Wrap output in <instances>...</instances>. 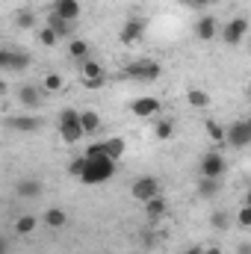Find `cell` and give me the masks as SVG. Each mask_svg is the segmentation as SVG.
Instances as JSON below:
<instances>
[{
  "instance_id": "6da1fadb",
  "label": "cell",
  "mask_w": 251,
  "mask_h": 254,
  "mask_svg": "<svg viewBox=\"0 0 251 254\" xmlns=\"http://www.w3.org/2000/svg\"><path fill=\"white\" fill-rule=\"evenodd\" d=\"M86 160H89V157H86ZM113 175H116V160H113V157H98V160H89V163H86V172H83L80 184L98 187V184H107Z\"/></svg>"
},
{
  "instance_id": "7a4b0ae2",
  "label": "cell",
  "mask_w": 251,
  "mask_h": 254,
  "mask_svg": "<svg viewBox=\"0 0 251 254\" xmlns=\"http://www.w3.org/2000/svg\"><path fill=\"white\" fill-rule=\"evenodd\" d=\"M60 136H63L65 145H77L83 136H86V130H83V122H80V113L77 110H71V107H65L63 113H60Z\"/></svg>"
},
{
  "instance_id": "3957f363",
  "label": "cell",
  "mask_w": 251,
  "mask_h": 254,
  "mask_svg": "<svg viewBox=\"0 0 251 254\" xmlns=\"http://www.w3.org/2000/svg\"><path fill=\"white\" fill-rule=\"evenodd\" d=\"M160 74H163L160 63H154V60H145V57H139V60H133V63L125 65V77H127V80L154 83V80H160Z\"/></svg>"
},
{
  "instance_id": "277c9868",
  "label": "cell",
  "mask_w": 251,
  "mask_h": 254,
  "mask_svg": "<svg viewBox=\"0 0 251 254\" xmlns=\"http://www.w3.org/2000/svg\"><path fill=\"white\" fill-rule=\"evenodd\" d=\"M45 89L42 86H33V83H21L18 92H15V101L21 104V110H39L45 104Z\"/></svg>"
},
{
  "instance_id": "5b68a950",
  "label": "cell",
  "mask_w": 251,
  "mask_h": 254,
  "mask_svg": "<svg viewBox=\"0 0 251 254\" xmlns=\"http://www.w3.org/2000/svg\"><path fill=\"white\" fill-rule=\"evenodd\" d=\"M225 172H228V160L222 157V151H207V154L201 157V178H216V181H222Z\"/></svg>"
},
{
  "instance_id": "8992f818",
  "label": "cell",
  "mask_w": 251,
  "mask_h": 254,
  "mask_svg": "<svg viewBox=\"0 0 251 254\" xmlns=\"http://www.w3.org/2000/svg\"><path fill=\"white\" fill-rule=\"evenodd\" d=\"M163 187H160V181L157 178H139V181H133L130 184V195L136 198V201H151V198H157V195H163Z\"/></svg>"
},
{
  "instance_id": "52a82bcc",
  "label": "cell",
  "mask_w": 251,
  "mask_h": 254,
  "mask_svg": "<svg viewBox=\"0 0 251 254\" xmlns=\"http://www.w3.org/2000/svg\"><path fill=\"white\" fill-rule=\"evenodd\" d=\"M246 33H249V21L243 18V15H237V18H231L225 27H222V42L225 45H240L243 39H246Z\"/></svg>"
},
{
  "instance_id": "ba28073f",
  "label": "cell",
  "mask_w": 251,
  "mask_h": 254,
  "mask_svg": "<svg viewBox=\"0 0 251 254\" xmlns=\"http://www.w3.org/2000/svg\"><path fill=\"white\" fill-rule=\"evenodd\" d=\"M225 145H231V148H246V145H251V119H246V122H234V125L228 127Z\"/></svg>"
},
{
  "instance_id": "9c48e42d",
  "label": "cell",
  "mask_w": 251,
  "mask_h": 254,
  "mask_svg": "<svg viewBox=\"0 0 251 254\" xmlns=\"http://www.w3.org/2000/svg\"><path fill=\"white\" fill-rule=\"evenodd\" d=\"M142 36H145V21H142V18H127L125 27H122V33H119L122 45H127V48L139 45V42H142Z\"/></svg>"
},
{
  "instance_id": "30bf717a",
  "label": "cell",
  "mask_w": 251,
  "mask_h": 254,
  "mask_svg": "<svg viewBox=\"0 0 251 254\" xmlns=\"http://www.w3.org/2000/svg\"><path fill=\"white\" fill-rule=\"evenodd\" d=\"M0 68L3 71H9V74H15V71H24V68H30V57L27 54H18V51H0Z\"/></svg>"
},
{
  "instance_id": "8fae6325",
  "label": "cell",
  "mask_w": 251,
  "mask_h": 254,
  "mask_svg": "<svg viewBox=\"0 0 251 254\" xmlns=\"http://www.w3.org/2000/svg\"><path fill=\"white\" fill-rule=\"evenodd\" d=\"M195 36H198L201 42H213L216 36H222V27H219V21H216L213 15H201V18L195 21Z\"/></svg>"
},
{
  "instance_id": "7c38bea8",
  "label": "cell",
  "mask_w": 251,
  "mask_h": 254,
  "mask_svg": "<svg viewBox=\"0 0 251 254\" xmlns=\"http://www.w3.org/2000/svg\"><path fill=\"white\" fill-rule=\"evenodd\" d=\"M6 127H12V130H18V133H36V130L45 127V122H42L39 116H27V113H21V116L6 119Z\"/></svg>"
},
{
  "instance_id": "4fadbf2b",
  "label": "cell",
  "mask_w": 251,
  "mask_h": 254,
  "mask_svg": "<svg viewBox=\"0 0 251 254\" xmlns=\"http://www.w3.org/2000/svg\"><path fill=\"white\" fill-rule=\"evenodd\" d=\"M130 113H133V116H139V119H151V116H157V113H160V101H157V98H151V95L136 98V101L130 104Z\"/></svg>"
},
{
  "instance_id": "5bb4252c",
  "label": "cell",
  "mask_w": 251,
  "mask_h": 254,
  "mask_svg": "<svg viewBox=\"0 0 251 254\" xmlns=\"http://www.w3.org/2000/svg\"><path fill=\"white\" fill-rule=\"evenodd\" d=\"M142 210H145V219H148V222H160V219H166V213H169V201H166L163 195H157V198L145 201Z\"/></svg>"
},
{
  "instance_id": "9a60e30c",
  "label": "cell",
  "mask_w": 251,
  "mask_h": 254,
  "mask_svg": "<svg viewBox=\"0 0 251 254\" xmlns=\"http://www.w3.org/2000/svg\"><path fill=\"white\" fill-rule=\"evenodd\" d=\"M51 12H57L60 18H65V21H77L80 12H83V6H80V0H54Z\"/></svg>"
},
{
  "instance_id": "2e32d148",
  "label": "cell",
  "mask_w": 251,
  "mask_h": 254,
  "mask_svg": "<svg viewBox=\"0 0 251 254\" xmlns=\"http://www.w3.org/2000/svg\"><path fill=\"white\" fill-rule=\"evenodd\" d=\"M15 192H18L21 198H27V201H36V198H42L45 184H42V181H36V178H24V181H18Z\"/></svg>"
},
{
  "instance_id": "e0dca14e",
  "label": "cell",
  "mask_w": 251,
  "mask_h": 254,
  "mask_svg": "<svg viewBox=\"0 0 251 254\" xmlns=\"http://www.w3.org/2000/svg\"><path fill=\"white\" fill-rule=\"evenodd\" d=\"M45 27H51L60 39H68L71 42V33H74V21H65V18H60L57 12H48V21H45Z\"/></svg>"
},
{
  "instance_id": "ac0fdd59",
  "label": "cell",
  "mask_w": 251,
  "mask_h": 254,
  "mask_svg": "<svg viewBox=\"0 0 251 254\" xmlns=\"http://www.w3.org/2000/svg\"><path fill=\"white\" fill-rule=\"evenodd\" d=\"M42 222H45L48 228L60 231V228L68 225V213H65L63 207H48V210H45V216H42Z\"/></svg>"
},
{
  "instance_id": "d6986e66",
  "label": "cell",
  "mask_w": 251,
  "mask_h": 254,
  "mask_svg": "<svg viewBox=\"0 0 251 254\" xmlns=\"http://www.w3.org/2000/svg\"><path fill=\"white\" fill-rule=\"evenodd\" d=\"M89 54H92L89 42H83V39H71V42H68V57H71L74 63H80V65H83L86 60H92Z\"/></svg>"
},
{
  "instance_id": "ffe728a7",
  "label": "cell",
  "mask_w": 251,
  "mask_h": 254,
  "mask_svg": "<svg viewBox=\"0 0 251 254\" xmlns=\"http://www.w3.org/2000/svg\"><path fill=\"white\" fill-rule=\"evenodd\" d=\"M187 101H189V107H195V110H207L213 104L210 92H204V89H187Z\"/></svg>"
},
{
  "instance_id": "44dd1931",
  "label": "cell",
  "mask_w": 251,
  "mask_h": 254,
  "mask_svg": "<svg viewBox=\"0 0 251 254\" xmlns=\"http://www.w3.org/2000/svg\"><path fill=\"white\" fill-rule=\"evenodd\" d=\"M42 89H45L48 95H57V92H63V89H65V77H63V74H57V71L45 74V80H42Z\"/></svg>"
},
{
  "instance_id": "7402d4cb",
  "label": "cell",
  "mask_w": 251,
  "mask_h": 254,
  "mask_svg": "<svg viewBox=\"0 0 251 254\" xmlns=\"http://www.w3.org/2000/svg\"><path fill=\"white\" fill-rule=\"evenodd\" d=\"M80 74H83V80H104L107 77L101 63H95V60H86V63L80 65Z\"/></svg>"
},
{
  "instance_id": "603a6c76",
  "label": "cell",
  "mask_w": 251,
  "mask_h": 254,
  "mask_svg": "<svg viewBox=\"0 0 251 254\" xmlns=\"http://www.w3.org/2000/svg\"><path fill=\"white\" fill-rule=\"evenodd\" d=\"M80 122H83V130L92 133V136L101 130V116H98L95 110H83V113H80Z\"/></svg>"
},
{
  "instance_id": "cb8c5ba5",
  "label": "cell",
  "mask_w": 251,
  "mask_h": 254,
  "mask_svg": "<svg viewBox=\"0 0 251 254\" xmlns=\"http://www.w3.org/2000/svg\"><path fill=\"white\" fill-rule=\"evenodd\" d=\"M125 151H127V142L122 139V136H110V139H107V154H110L116 163L125 157Z\"/></svg>"
},
{
  "instance_id": "d4e9b609",
  "label": "cell",
  "mask_w": 251,
  "mask_h": 254,
  "mask_svg": "<svg viewBox=\"0 0 251 254\" xmlns=\"http://www.w3.org/2000/svg\"><path fill=\"white\" fill-rule=\"evenodd\" d=\"M204 130H207V136H210L216 145H225V139H228V127H222L219 122H213V119H210V122L204 125Z\"/></svg>"
},
{
  "instance_id": "484cf974",
  "label": "cell",
  "mask_w": 251,
  "mask_h": 254,
  "mask_svg": "<svg viewBox=\"0 0 251 254\" xmlns=\"http://www.w3.org/2000/svg\"><path fill=\"white\" fill-rule=\"evenodd\" d=\"M219 190H222V184H219L216 178H201V181H198V195H201V198H213Z\"/></svg>"
},
{
  "instance_id": "4316f807",
  "label": "cell",
  "mask_w": 251,
  "mask_h": 254,
  "mask_svg": "<svg viewBox=\"0 0 251 254\" xmlns=\"http://www.w3.org/2000/svg\"><path fill=\"white\" fill-rule=\"evenodd\" d=\"M210 225H213V231H228V228H231V213L213 210V213H210Z\"/></svg>"
},
{
  "instance_id": "83f0119b",
  "label": "cell",
  "mask_w": 251,
  "mask_h": 254,
  "mask_svg": "<svg viewBox=\"0 0 251 254\" xmlns=\"http://www.w3.org/2000/svg\"><path fill=\"white\" fill-rule=\"evenodd\" d=\"M36 225H39V219H36V216H30V213H24V216L15 222V231L24 237V234H33V231H36Z\"/></svg>"
},
{
  "instance_id": "f1b7e54d",
  "label": "cell",
  "mask_w": 251,
  "mask_h": 254,
  "mask_svg": "<svg viewBox=\"0 0 251 254\" xmlns=\"http://www.w3.org/2000/svg\"><path fill=\"white\" fill-rule=\"evenodd\" d=\"M86 163H89V160H86V154H83V157H74V160L68 163V175L80 181V178H83V172H86Z\"/></svg>"
},
{
  "instance_id": "f546056e",
  "label": "cell",
  "mask_w": 251,
  "mask_h": 254,
  "mask_svg": "<svg viewBox=\"0 0 251 254\" xmlns=\"http://www.w3.org/2000/svg\"><path fill=\"white\" fill-rule=\"evenodd\" d=\"M172 133H175V125H172L169 119H163V122L154 125V136H157V139H172Z\"/></svg>"
},
{
  "instance_id": "4dcf8cb0",
  "label": "cell",
  "mask_w": 251,
  "mask_h": 254,
  "mask_svg": "<svg viewBox=\"0 0 251 254\" xmlns=\"http://www.w3.org/2000/svg\"><path fill=\"white\" fill-rule=\"evenodd\" d=\"M86 157H89V160H98V157H110V154H107V139H104V142H92V145L86 148Z\"/></svg>"
},
{
  "instance_id": "1f68e13d",
  "label": "cell",
  "mask_w": 251,
  "mask_h": 254,
  "mask_svg": "<svg viewBox=\"0 0 251 254\" xmlns=\"http://www.w3.org/2000/svg\"><path fill=\"white\" fill-rule=\"evenodd\" d=\"M240 228H246V231H251V207L249 204H243L240 210H237V219H234Z\"/></svg>"
},
{
  "instance_id": "d6a6232c",
  "label": "cell",
  "mask_w": 251,
  "mask_h": 254,
  "mask_svg": "<svg viewBox=\"0 0 251 254\" xmlns=\"http://www.w3.org/2000/svg\"><path fill=\"white\" fill-rule=\"evenodd\" d=\"M39 42H42L45 48H54V45L60 42V36H57L51 27H42V30H39Z\"/></svg>"
},
{
  "instance_id": "836d02e7",
  "label": "cell",
  "mask_w": 251,
  "mask_h": 254,
  "mask_svg": "<svg viewBox=\"0 0 251 254\" xmlns=\"http://www.w3.org/2000/svg\"><path fill=\"white\" fill-rule=\"evenodd\" d=\"M18 27H24V30L36 27V15H33V12H21V15H18Z\"/></svg>"
},
{
  "instance_id": "e575fe53",
  "label": "cell",
  "mask_w": 251,
  "mask_h": 254,
  "mask_svg": "<svg viewBox=\"0 0 251 254\" xmlns=\"http://www.w3.org/2000/svg\"><path fill=\"white\" fill-rule=\"evenodd\" d=\"M104 83H107V77H104V80H83L86 89H104Z\"/></svg>"
},
{
  "instance_id": "d590c367",
  "label": "cell",
  "mask_w": 251,
  "mask_h": 254,
  "mask_svg": "<svg viewBox=\"0 0 251 254\" xmlns=\"http://www.w3.org/2000/svg\"><path fill=\"white\" fill-rule=\"evenodd\" d=\"M237 254H251V243H249V240L237 243Z\"/></svg>"
},
{
  "instance_id": "8d00e7d4",
  "label": "cell",
  "mask_w": 251,
  "mask_h": 254,
  "mask_svg": "<svg viewBox=\"0 0 251 254\" xmlns=\"http://www.w3.org/2000/svg\"><path fill=\"white\" fill-rule=\"evenodd\" d=\"M184 3H189V6H195V9H201V6H210L213 0H184Z\"/></svg>"
},
{
  "instance_id": "74e56055",
  "label": "cell",
  "mask_w": 251,
  "mask_h": 254,
  "mask_svg": "<svg viewBox=\"0 0 251 254\" xmlns=\"http://www.w3.org/2000/svg\"><path fill=\"white\" fill-rule=\"evenodd\" d=\"M184 254H204V249H201V246H189Z\"/></svg>"
},
{
  "instance_id": "f35d334b",
  "label": "cell",
  "mask_w": 251,
  "mask_h": 254,
  "mask_svg": "<svg viewBox=\"0 0 251 254\" xmlns=\"http://www.w3.org/2000/svg\"><path fill=\"white\" fill-rule=\"evenodd\" d=\"M204 254H222V249L219 246H210V249H204Z\"/></svg>"
},
{
  "instance_id": "ab89813d",
  "label": "cell",
  "mask_w": 251,
  "mask_h": 254,
  "mask_svg": "<svg viewBox=\"0 0 251 254\" xmlns=\"http://www.w3.org/2000/svg\"><path fill=\"white\" fill-rule=\"evenodd\" d=\"M243 204H249L251 207V187H249V192H246V198H243Z\"/></svg>"
},
{
  "instance_id": "60d3db41",
  "label": "cell",
  "mask_w": 251,
  "mask_h": 254,
  "mask_svg": "<svg viewBox=\"0 0 251 254\" xmlns=\"http://www.w3.org/2000/svg\"><path fill=\"white\" fill-rule=\"evenodd\" d=\"M249 92H251V80H249Z\"/></svg>"
},
{
  "instance_id": "b9f144b4",
  "label": "cell",
  "mask_w": 251,
  "mask_h": 254,
  "mask_svg": "<svg viewBox=\"0 0 251 254\" xmlns=\"http://www.w3.org/2000/svg\"><path fill=\"white\" fill-rule=\"evenodd\" d=\"M249 187H251V181H249Z\"/></svg>"
}]
</instances>
